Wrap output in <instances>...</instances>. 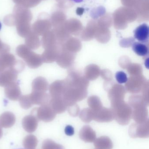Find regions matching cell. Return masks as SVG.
<instances>
[{
  "label": "cell",
  "mask_w": 149,
  "mask_h": 149,
  "mask_svg": "<svg viewBox=\"0 0 149 149\" xmlns=\"http://www.w3.org/2000/svg\"><path fill=\"white\" fill-rule=\"evenodd\" d=\"M17 55L23 59L27 66L31 69H36L43 64L41 55L35 53L25 45H21L17 47Z\"/></svg>",
  "instance_id": "6da1fadb"
},
{
  "label": "cell",
  "mask_w": 149,
  "mask_h": 149,
  "mask_svg": "<svg viewBox=\"0 0 149 149\" xmlns=\"http://www.w3.org/2000/svg\"><path fill=\"white\" fill-rule=\"evenodd\" d=\"M31 114L34 115L38 120L44 122H49L52 121L56 116L55 112L47 104L40 106L31 111Z\"/></svg>",
  "instance_id": "7a4b0ae2"
},
{
  "label": "cell",
  "mask_w": 149,
  "mask_h": 149,
  "mask_svg": "<svg viewBox=\"0 0 149 149\" xmlns=\"http://www.w3.org/2000/svg\"><path fill=\"white\" fill-rule=\"evenodd\" d=\"M129 136L133 138H148L149 137L148 122L143 124H133L129 130Z\"/></svg>",
  "instance_id": "3957f363"
},
{
  "label": "cell",
  "mask_w": 149,
  "mask_h": 149,
  "mask_svg": "<svg viewBox=\"0 0 149 149\" xmlns=\"http://www.w3.org/2000/svg\"><path fill=\"white\" fill-rule=\"evenodd\" d=\"M17 73L11 69L0 72V86L6 87L10 84L16 82Z\"/></svg>",
  "instance_id": "277c9868"
},
{
  "label": "cell",
  "mask_w": 149,
  "mask_h": 149,
  "mask_svg": "<svg viewBox=\"0 0 149 149\" xmlns=\"http://www.w3.org/2000/svg\"><path fill=\"white\" fill-rule=\"evenodd\" d=\"M134 37L140 42L146 44L149 37V27L147 24H141L134 30Z\"/></svg>",
  "instance_id": "5b68a950"
},
{
  "label": "cell",
  "mask_w": 149,
  "mask_h": 149,
  "mask_svg": "<svg viewBox=\"0 0 149 149\" xmlns=\"http://www.w3.org/2000/svg\"><path fill=\"white\" fill-rule=\"evenodd\" d=\"M38 120L33 114L26 116L22 120V125L24 129L29 133L35 132L38 126Z\"/></svg>",
  "instance_id": "8992f818"
},
{
  "label": "cell",
  "mask_w": 149,
  "mask_h": 149,
  "mask_svg": "<svg viewBox=\"0 0 149 149\" xmlns=\"http://www.w3.org/2000/svg\"><path fill=\"white\" fill-rule=\"evenodd\" d=\"M5 96L10 100L17 101L21 95V90L16 82H14L5 87Z\"/></svg>",
  "instance_id": "52a82bcc"
},
{
  "label": "cell",
  "mask_w": 149,
  "mask_h": 149,
  "mask_svg": "<svg viewBox=\"0 0 149 149\" xmlns=\"http://www.w3.org/2000/svg\"><path fill=\"white\" fill-rule=\"evenodd\" d=\"M30 99L32 105H42L46 104L48 101L49 96L45 92L32 91L29 94Z\"/></svg>",
  "instance_id": "ba28073f"
},
{
  "label": "cell",
  "mask_w": 149,
  "mask_h": 149,
  "mask_svg": "<svg viewBox=\"0 0 149 149\" xmlns=\"http://www.w3.org/2000/svg\"><path fill=\"white\" fill-rule=\"evenodd\" d=\"M79 137L85 142L93 143L96 139V134L90 126H85L80 131Z\"/></svg>",
  "instance_id": "9c48e42d"
},
{
  "label": "cell",
  "mask_w": 149,
  "mask_h": 149,
  "mask_svg": "<svg viewBox=\"0 0 149 149\" xmlns=\"http://www.w3.org/2000/svg\"><path fill=\"white\" fill-rule=\"evenodd\" d=\"M15 56L8 53L0 56V72L11 68L15 62Z\"/></svg>",
  "instance_id": "30bf717a"
},
{
  "label": "cell",
  "mask_w": 149,
  "mask_h": 149,
  "mask_svg": "<svg viewBox=\"0 0 149 149\" xmlns=\"http://www.w3.org/2000/svg\"><path fill=\"white\" fill-rule=\"evenodd\" d=\"M15 115L10 112H5L0 116V126L4 128L12 127L15 123Z\"/></svg>",
  "instance_id": "8fae6325"
},
{
  "label": "cell",
  "mask_w": 149,
  "mask_h": 149,
  "mask_svg": "<svg viewBox=\"0 0 149 149\" xmlns=\"http://www.w3.org/2000/svg\"><path fill=\"white\" fill-rule=\"evenodd\" d=\"M31 87L32 91L45 92L48 89V82L44 78L39 76L33 80Z\"/></svg>",
  "instance_id": "7c38bea8"
},
{
  "label": "cell",
  "mask_w": 149,
  "mask_h": 149,
  "mask_svg": "<svg viewBox=\"0 0 149 149\" xmlns=\"http://www.w3.org/2000/svg\"><path fill=\"white\" fill-rule=\"evenodd\" d=\"M94 145L96 149H112L113 147L112 140L107 136H101L95 139Z\"/></svg>",
  "instance_id": "4fadbf2b"
},
{
  "label": "cell",
  "mask_w": 149,
  "mask_h": 149,
  "mask_svg": "<svg viewBox=\"0 0 149 149\" xmlns=\"http://www.w3.org/2000/svg\"><path fill=\"white\" fill-rule=\"evenodd\" d=\"M134 52L140 56H145L148 54L149 49L146 44L135 42L132 46Z\"/></svg>",
  "instance_id": "5bb4252c"
},
{
  "label": "cell",
  "mask_w": 149,
  "mask_h": 149,
  "mask_svg": "<svg viewBox=\"0 0 149 149\" xmlns=\"http://www.w3.org/2000/svg\"><path fill=\"white\" fill-rule=\"evenodd\" d=\"M38 139L33 135H29L24 137L23 141V145L26 149H35L37 146Z\"/></svg>",
  "instance_id": "9a60e30c"
},
{
  "label": "cell",
  "mask_w": 149,
  "mask_h": 149,
  "mask_svg": "<svg viewBox=\"0 0 149 149\" xmlns=\"http://www.w3.org/2000/svg\"><path fill=\"white\" fill-rule=\"evenodd\" d=\"M42 149H65L64 147L60 144H58L52 140L46 139L42 144Z\"/></svg>",
  "instance_id": "2e32d148"
},
{
  "label": "cell",
  "mask_w": 149,
  "mask_h": 149,
  "mask_svg": "<svg viewBox=\"0 0 149 149\" xmlns=\"http://www.w3.org/2000/svg\"><path fill=\"white\" fill-rule=\"evenodd\" d=\"M18 100L20 106L23 109H29L33 106L30 99L29 95L21 96Z\"/></svg>",
  "instance_id": "e0dca14e"
},
{
  "label": "cell",
  "mask_w": 149,
  "mask_h": 149,
  "mask_svg": "<svg viewBox=\"0 0 149 149\" xmlns=\"http://www.w3.org/2000/svg\"><path fill=\"white\" fill-rule=\"evenodd\" d=\"M25 43L27 47L31 49L36 50L40 47V43L38 38H27L25 40Z\"/></svg>",
  "instance_id": "ac0fdd59"
},
{
  "label": "cell",
  "mask_w": 149,
  "mask_h": 149,
  "mask_svg": "<svg viewBox=\"0 0 149 149\" xmlns=\"http://www.w3.org/2000/svg\"><path fill=\"white\" fill-rule=\"evenodd\" d=\"M24 67H25V64L23 61L20 60H16L13 66L10 69H11L18 74L24 70Z\"/></svg>",
  "instance_id": "d6986e66"
},
{
  "label": "cell",
  "mask_w": 149,
  "mask_h": 149,
  "mask_svg": "<svg viewBox=\"0 0 149 149\" xmlns=\"http://www.w3.org/2000/svg\"><path fill=\"white\" fill-rule=\"evenodd\" d=\"M115 77L116 80L120 84H123L127 81V76L124 72H116Z\"/></svg>",
  "instance_id": "ffe728a7"
},
{
  "label": "cell",
  "mask_w": 149,
  "mask_h": 149,
  "mask_svg": "<svg viewBox=\"0 0 149 149\" xmlns=\"http://www.w3.org/2000/svg\"><path fill=\"white\" fill-rule=\"evenodd\" d=\"M10 50V46L2 42L0 40V56L9 53Z\"/></svg>",
  "instance_id": "44dd1931"
},
{
  "label": "cell",
  "mask_w": 149,
  "mask_h": 149,
  "mask_svg": "<svg viewBox=\"0 0 149 149\" xmlns=\"http://www.w3.org/2000/svg\"><path fill=\"white\" fill-rule=\"evenodd\" d=\"M65 133L66 135L69 136H72L74 134V130L73 127H72L71 125H68L66 126L65 128Z\"/></svg>",
  "instance_id": "7402d4cb"
},
{
  "label": "cell",
  "mask_w": 149,
  "mask_h": 149,
  "mask_svg": "<svg viewBox=\"0 0 149 149\" xmlns=\"http://www.w3.org/2000/svg\"><path fill=\"white\" fill-rule=\"evenodd\" d=\"M71 1L74 2L76 3H80L82 2L84 0H71Z\"/></svg>",
  "instance_id": "603a6c76"
},
{
  "label": "cell",
  "mask_w": 149,
  "mask_h": 149,
  "mask_svg": "<svg viewBox=\"0 0 149 149\" xmlns=\"http://www.w3.org/2000/svg\"><path fill=\"white\" fill-rule=\"evenodd\" d=\"M3 133V130H2L1 127L0 126V139L2 137Z\"/></svg>",
  "instance_id": "cb8c5ba5"
},
{
  "label": "cell",
  "mask_w": 149,
  "mask_h": 149,
  "mask_svg": "<svg viewBox=\"0 0 149 149\" xmlns=\"http://www.w3.org/2000/svg\"><path fill=\"white\" fill-rule=\"evenodd\" d=\"M1 28H2L1 23V22H0V31H1Z\"/></svg>",
  "instance_id": "d4e9b609"
},
{
  "label": "cell",
  "mask_w": 149,
  "mask_h": 149,
  "mask_svg": "<svg viewBox=\"0 0 149 149\" xmlns=\"http://www.w3.org/2000/svg\"></svg>",
  "instance_id": "484cf974"
}]
</instances>
